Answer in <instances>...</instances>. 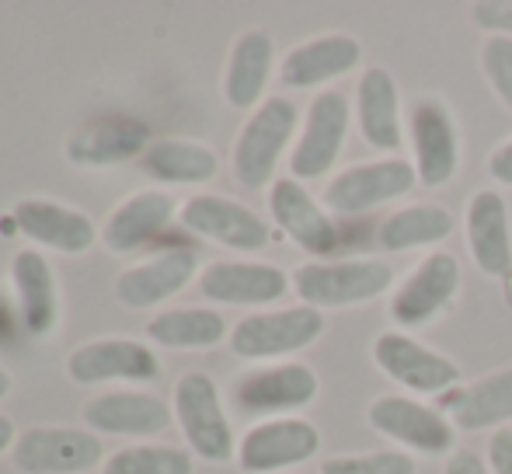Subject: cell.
Wrapping results in <instances>:
<instances>
[{
  "mask_svg": "<svg viewBox=\"0 0 512 474\" xmlns=\"http://www.w3.org/2000/svg\"><path fill=\"white\" fill-rule=\"evenodd\" d=\"M14 443H18V429H14V422L7 419V415H0V454L11 450Z\"/></svg>",
  "mask_w": 512,
  "mask_h": 474,
  "instance_id": "cell-39",
  "label": "cell"
},
{
  "mask_svg": "<svg viewBox=\"0 0 512 474\" xmlns=\"http://www.w3.org/2000/svg\"><path fill=\"white\" fill-rule=\"evenodd\" d=\"M460 262L450 251H432L405 276V283L394 290L387 314L398 325V332L425 328L436 318H443L460 293Z\"/></svg>",
  "mask_w": 512,
  "mask_h": 474,
  "instance_id": "cell-5",
  "label": "cell"
},
{
  "mask_svg": "<svg viewBox=\"0 0 512 474\" xmlns=\"http://www.w3.org/2000/svg\"><path fill=\"white\" fill-rule=\"evenodd\" d=\"M443 408L450 412V422L464 433H481V429H506L512 419V366L492 370L488 377L474 384H460L446 391Z\"/></svg>",
  "mask_w": 512,
  "mask_h": 474,
  "instance_id": "cell-27",
  "label": "cell"
},
{
  "mask_svg": "<svg viewBox=\"0 0 512 474\" xmlns=\"http://www.w3.org/2000/svg\"><path fill=\"white\" fill-rule=\"evenodd\" d=\"M418 464L405 450H373V454L328 457L321 474H415Z\"/></svg>",
  "mask_w": 512,
  "mask_h": 474,
  "instance_id": "cell-33",
  "label": "cell"
},
{
  "mask_svg": "<svg viewBox=\"0 0 512 474\" xmlns=\"http://www.w3.org/2000/svg\"><path fill=\"white\" fill-rule=\"evenodd\" d=\"M140 168L161 185H203L216 178L220 157L213 147L196 140H157L140 157Z\"/></svg>",
  "mask_w": 512,
  "mask_h": 474,
  "instance_id": "cell-30",
  "label": "cell"
},
{
  "mask_svg": "<svg viewBox=\"0 0 512 474\" xmlns=\"http://www.w3.org/2000/svg\"><path fill=\"white\" fill-rule=\"evenodd\" d=\"M349 122H352V105L342 91L328 88L321 95H314L304 129H300V140L290 157V171H293L290 178L314 182V178L328 175L338 164V157H342L345 140H349Z\"/></svg>",
  "mask_w": 512,
  "mask_h": 474,
  "instance_id": "cell-8",
  "label": "cell"
},
{
  "mask_svg": "<svg viewBox=\"0 0 512 474\" xmlns=\"http://www.w3.org/2000/svg\"><path fill=\"white\" fill-rule=\"evenodd\" d=\"M488 175L499 185H512V140L492 150V157H488Z\"/></svg>",
  "mask_w": 512,
  "mask_h": 474,
  "instance_id": "cell-38",
  "label": "cell"
},
{
  "mask_svg": "<svg viewBox=\"0 0 512 474\" xmlns=\"http://www.w3.org/2000/svg\"><path fill=\"white\" fill-rule=\"evenodd\" d=\"M481 74L492 84L495 98L512 112V39L488 35L481 46Z\"/></svg>",
  "mask_w": 512,
  "mask_h": 474,
  "instance_id": "cell-34",
  "label": "cell"
},
{
  "mask_svg": "<svg viewBox=\"0 0 512 474\" xmlns=\"http://www.w3.org/2000/svg\"><path fill=\"white\" fill-rule=\"evenodd\" d=\"M11 283L18 293L21 328L32 339H49L60 321V297H56L53 265L46 262L42 251H18L11 262Z\"/></svg>",
  "mask_w": 512,
  "mask_h": 474,
  "instance_id": "cell-26",
  "label": "cell"
},
{
  "mask_svg": "<svg viewBox=\"0 0 512 474\" xmlns=\"http://www.w3.org/2000/svg\"><path fill=\"white\" fill-rule=\"evenodd\" d=\"M394 286V269L384 258H324L293 272V290L314 311H342L384 297Z\"/></svg>",
  "mask_w": 512,
  "mask_h": 474,
  "instance_id": "cell-1",
  "label": "cell"
},
{
  "mask_svg": "<svg viewBox=\"0 0 512 474\" xmlns=\"http://www.w3.org/2000/svg\"><path fill=\"white\" fill-rule=\"evenodd\" d=\"M272 63H276V39L265 28H248L237 35L223 74V95L234 109H258V102H265Z\"/></svg>",
  "mask_w": 512,
  "mask_h": 474,
  "instance_id": "cell-28",
  "label": "cell"
},
{
  "mask_svg": "<svg viewBox=\"0 0 512 474\" xmlns=\"http://www.w3.org/2000/svg\"><path fill=\"white\" fill-rule=\"evenodd\" d=\"M175 217H182V213H178V199L171 196V192H161V189L136 192V196H129L126 203L108 217L102 241L115 255H133L143 244L154 241L157 234L168 231Z\"/></svg>",
  "mask_w": 512,
  "mask_h": 474,
  "instance_id": "cell-25",
  "label": "cell"
},
{
  "mask_svg": "<svg viewBox=\"0 0 512 474\" xmlns=\"http://www.w3.org/2000/svg\"><path fill=\"white\" fill-rule=\"evenodd\" d=\"M293 279L269 262H213L199 276V293L213 304L262 307L286 297Z\"/></svg>",
  "mask_w": 512,
  "mask_h": 474,
  "instance_id": "cell-17",
  "label": "cell"
},
{
  "mask_svg": "<svg viewBox=\"0 0 512 474\" xmlns=\"http://www.w3.org/2000/svg\"><path fill=\"white\" fill-rule=\"evenodd\" d=\"M67 373L77 384H105V380H133L150 384L161 377V359L154 349L133 339H98L81 346L67 359Z\"/></svg>",
  "mask_w": 512,
  "mask_h": 474,
  "instance_id": "cell-19",
  "label": "cell"
},
{
  "mask_svg": "<svg viewBox=\"0 0 512 474\" xmlns=\"http://www.w3.org/2000/svg\"><path fill=\"white\" fill-rule=\"evenodd\" d=\"M324 335V314L314 307H286L237 321L230 332V349L241 359H283L314 346Z\"/></svg>",
  "mask_w": 512,
  "mask_h": 474,
  "instance_id": "cell-10",
  "label": "cell"
},
{
  "mask_svg": "<svg viewBox=\"0 0 512 474\" xmlns=\"http://www.w3.org/2000/svg\"><path fill=\"white\" fill-rule=\"evenodd\" d=\"M418 185L415 164L405 157H384V161L352 164L342 175H335L324 189V206L338 217H359L373 213L387 203L405 199Z\"/></svg>",
  "mask_w": 512,
  "mask_h": 474,
  "instance_id": "cell-7",
  "label": "cell"
},
{
  "mask_svg": "<svg viewBox=\"0 0 512 474\" xmlns=\"http://www.w3.org/2000/svg\"><path fill=\"white\" fill-rule=\"evenodd\" d=\"M300 129V109L290 98H265L241 126L234 143V178L244 189H262L276 178L286 147Z\"/></svg>",
  "mask_w": 512,
  "mask_h": 474,
  "instance_id": "cell-2",
  "label": "cell"
},
{
  "mask_svg": "<svg viewBox=\"0 0 512 474\" xmlns=\"http://www.w3.org/2000/svg\"><path fill=\"white\" fill-rule=\"evenodd\" d=\"M182 224L192 234L209 237V241L223 244L230 251H241V255H251V251H262L272 244V227L251 206L227 196H209V192L192 196L182 206Z\"/></svg>",
  "mask_w": 512,
  "mask_h": 474,
  "instance_id": "cell-14",
  "label": "cell"
},
{
  "mask_svg": "<svg viewBox=\"0 0 512 474\" xmlns=\"http://www.w3.org/2000/svg\"><path fill=\"white\" fill-rule=\"evenodd\" d=\"M488 468L492 474H512V426L495 429V436L488 440Z\"/></svg>",
  "mask_w": 512,
  "mask_h": 474,
  "instance_id": "cell-36",
  "label": "cell"
},
{
  "mask_svg": "<svg viewBox=\"0 0 512 474\" xmlns=\"http://www.w3.org/2000/svg\"><path fill=\"white\" fill-rule=\"evenodd\" d=\"M373 363L411 394H446L460 387V377H464L450 356L436 353L398 328H387L373 339Z\"/></svg>",
  "mask_w": 512,
  "mask_h": 474,
  "instance_id": "cell-9",
  "label": "cell"
},
{
  "mask_svg": "<svg viewBox=\"0 0 512 474\" xmlns=\"http://www.w3.org/2000/svg\"><path fill=\"white\" fill-rule=\"evenodd\" d=\"M105 474H192V454L182 447L143 443L108 457Z\"/></svg>",
  "mask_w": 512,
  "mask_h": 474,
  "instance_id": "cell-32",
  "label": "cell"
},
{
  "mask_svg": "<svg viewBox=\"0 0 512 474\" xmlns=\"http://www.w3.org/2000/svg\"><path fill=\"white\" fill-rule=\"evenodd\" d=\"M196 269H199V255L192 248L157 251L154 258L133 265V269H126L115 279V297L126 307L143 311V307H154L161 300L182 293L196 279Z\"/></svg>",
  "mask_w": 512,
  "mask_h": 474,
  "instance_id": "cell-21",
  "label": "cell"
},
{
  "mask_svg": "<svg viewBox=\"0 0 512 474\" xmlns=\"http://www.w3.org/2000/svg\"><path fill=\"white\" fill-rule=\"evenodd\" d=\"M105 447L88 429L35 426L14 443V468L21 474H84L98 468Z\"/></svg>",
  "mask_w": 512,
  "mask_h": 474,
  "instance_id": "cell-11",
  "label": "cell"
},
{
  "mask_svg": "<svg viewBox=\"0 0 512 474\" xmlns=\"http://www.w3.org/2000/svg\"><path fill=\"white\" fill-rule=\"evenodd\" d=\"M147 147H150L147 122L129 116H102L70 136L67 157L70 164H81V168H115V164L143 157Z\"/></svg>",
  "mask_w": 512,
  "mask_h": 474,
  "instance_id": "cell-22",
  "label": "cell"
},
{
  "mask_svg": "<svg viewBox=\"0 0 512 474\" xmlns=\"http://www.w3.org/2000/svg\"><path fill=\"white\" fill-rule=\"evenodd\" d=\"M453 234V213L439 203H411L387 213L377 227V241L384 251L405 255L418 248H436Z\"/></svg>",
  "mask_w": 512,
  "mask_h": 474,
  "instance_id": "cell-29",
  "label": "cell"
},
{
  "mask_svg": "<svg viewBox=\"0 0 512 474\" xmlns=\"http://www.w3.org/2000/svg\"><path fill=\"white\" fill-rule=\"evenodd\" d=\"M408 136L418 185L443 189L460 171V126L453 109L436 95H418L408 105Z\"/></svg>",
  "mask_w": 512,
  "mask_h": 474,
  "instance_id": "cell-3",
  "label": "cell"
},
{
  "mask_svg": "<svg viewBox=\"0 0 512 474\" xmlns=\"http://www.w3.org/2000/svg\"><path fill=\"white\" fill-rule=\"evenodd\" d=\"M175 415L192 454L209 464H227L234 457V429L223 412L216 380L203 370H189L175 384Z\"/></svg>",
  "mask_w": 512,
  "mask_h": 474,
  "instance_id": "cell-6",
  "label": "cell"
},
{
  "mask_svg": "<svg viewBox=\"0 0 512 474\" xmlns=\"http://www.w3.org/2000/svg\"><path fill=\"white\" fill-rule=\"evenodd\" d=\"M443 474H492L488 461L478 454V450H467V447H457L443 464Z\"/></svg>",
  "mask_w": 512,
  "mask_h": 474,
  "instance_id": "cell-37",
  "label": "cell"
},
{
  "mask_svg": "<svg viewBox=\"0 0 512 474\" xmlns=\"http://www.w3.org/2000/svg\"><path fill=\"white\" fill-rule=\"evenodd\" d=\"M7 394H11V373H7L4 366H0V401H4Z\"/></svg>",
  "mask_w": 512,
  "mask_h": 474,
  "instance_id": "cell-40",
  "label": "cell"
},
{
  "mask_svg": "<svg viewBox=\"0 0 512 474\" xmlns=\"http://www.w3.org/2000/svg\"><path fill=\"white\" fill-rule=\"evenodd\" d=\"M11 217L25 237L53 251H63V255H84L98 241V231L88 213L53 203V199H21Z\"/></svg>",
  "mask_w": 512,
  "mask_h": 474,
  "instance_id": "cell-23",
  "label": "cell"
},
{
  "mask_svg": "<svg viewBox=\"0 0 512 474\" xmlns=\"http://www.w3.org/2000/svg\"><path fill=\"white\" fill-rule=\"evenodd\" d=\"M467 248L485 276L506 279L512 276V220L509 203L499 189H481L467 203L464 217Z\"/></svg>",
  "mask_w": 512,
  "mask_h": 474,
  "instance_id": "cell-18",
  "label": "cell"
},
{
  "mask_svg": "<svg viewBox=\"0 0 512 474\" xmlns=\"http://www.w3.org/2000/svg\"><path fill=\"white\" fill-rule=\"evenodd\" d=\"M370 426L398 447L425 457H450L457 450V426L450 415L408 394H380L366 412Z\"/></svg>",
  "mask_w": 512,
  "mask_h": 474,
  "instance_id": "cell-4",
  "label": "cell"
},
{
  "mask_svg": "<svg viewBox=\"0 0 512 474\" xmlns=\"http://www.w3.org/2000/svg\"><path fill=\"white\" fill-rule=\"evenodd\" d=\"M269 210L276 227L297 244L300 251H307L314 262H324L338 251V224L328 213V206L317 203L314 196L297 182V178H279L272 182L269 192Z\"/></svg>",
  "mask_w": 512,
  "mask_h": 474,
  "instance_id": "cell-12",
  "label": "cell"
},
{
  "mask_svg": "<svg viewBox=\"0 0 512 474\" xmlns=\"http://www.w3.org/2000/svg\"><path fill=\"white\" fill-rule=\"evenodd\" d=\"M84 422L102 436H157L171 426V408L157 394L112 391L84 405Z\"/></svg>",
  "mask_w": 512,
  "mask_h": 474,
  "instance_id": "cell-24",
  "label": "cell"
},
{
  "mask_svg": "<svg viewBox=\"0 0 512 474\" xmlns=\"http://www.w3.org/2000/svg\"><path fill=\"white\" fill-rule=\"evenodd\" d=\"M363 63V42L349 32H328L300 42L279 63V84L290 91H307L317 84L338 81Z\"/></svg>",
  "mask_w": 512,
  "mask_h": 474,
  "instance_id": "cell-16",
  "label": "cell"
},
{
  "mask_svg": "<svg viewBox=\"0 0 512 474\" xmlns=\"http://www.w3.org/2000/svg\"><path fill=\"white\" fill-rule=\"evenodd\" d=\"M471 18L485 32L512 39V4H506V0H481V4L471 7Z\"/></svg>",
  "mask_w": 512,
  "mask_h": 474,
  "instance_id": "cell-35",
  "label": "cell"
},
{
  "mask_svg": "<svg viewBox=\"0 0 512 474\" xmlns=\"http://www.w3.org/2000/svg\"><path fill=\"white\" fill-rule=\"evenodd\" d=\"M321 450V433L314 422L283 415V419H265L244 433L237 447V461L251 474H272L283 468H297Z\"/></svg>",
  "mask_w": 512,
  "mask_h": 474,
  "instance_id": "cell-13",
  "label": "cell"
},
{
  "mask_svg": "<svg viewBox=\"0 0 512 474\" xmlns=\"http://www.w3.org/2000/svg\"><path fill=\"white\" fill-rule=\"evenodd\" d=\"M147 339L164 349H213L227 339V321L206 307L164 311L147 325Z\"/></svg>",
  "mask_w": 512,
  "mask_h": 474,
  "instance_id": "cell-31",
  "label": "cell"
},
{
  "mask_svg": "<svg viewBox=\"0 0 512 474\" xmlns=\"http://www.w3.org/2000/svg\"><path fill=\"white\" fill-rule=\"evenodd\" d=\"M356 122L363 143L380 154H394L405 143L401 122V91L387 67H366L356 84Z\"/></svg>",
  "mask_w": 512,
  "mask_h": 474,
  "instance_id": "cell-20",
  "label": "cell"
},
{
  "mask_svg": "<svg viewBox=\"0 0 512 474\" xmlns=\"http://www.w3.org/2000/svg\"><path fill=\"white\" fill-rule=\"evenodd\" d=\"M321 391V380L307 363H272L262 370H251L237 380L234 401L248 415H279L297 412L310 405Z\"/></svg>",
  "mask_w": 512,
  "mask_h": 474,
  "instance_id": "cell-15",
  "label": "cell"
}]
</instances>
